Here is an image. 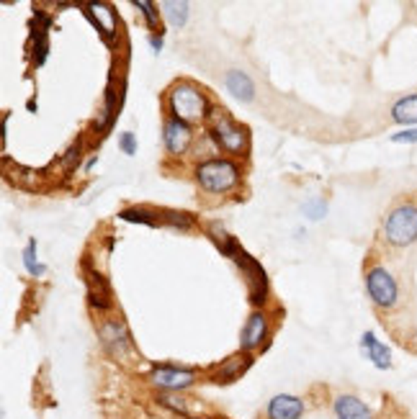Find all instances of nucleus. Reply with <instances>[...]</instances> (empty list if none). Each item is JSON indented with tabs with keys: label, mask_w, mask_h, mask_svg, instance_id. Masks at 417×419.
<instances>
[{
	"label": "nucleus",
	"mask_w": 417,
	"mask_h": 419,
	"mask_svg": "<svg viewBox=\"0 0 417 419\" xmlns=\"http://www.w3.org/2000/svg\"><path fill=\"white\" fill-rule=\"evenodd\" d=\"M167 111L170 118L185 121V124H196L209 118V100L201 93V88H196L194 83H175L173 88L167 90Z\"/></svg>",
	"instance_id": "f257e3e1"
},
{
	"label": "nucleus",
	"mask_w": 417,
	"mask_h": 419,
	"mask_svg": "<svg viewBox=\"0 0 417 419\" xmlns=\"http://www.w3.org/2000/svg\"><path fill=\"white\" fill-rule=\"evenodd\" d=\"M209 134H212L214 144L224 149V152H230V155H243L250 147V137H247L245 127L234 124L222 108L209 111Z\"/></svg>",
	"instance_id": "f03ea898"
},
{
	"label": "nucleus",
	"mask_w": 417,
	"mask_h": 419,
	"mask_svg": "<svg viewBox=\"0 0 417 419\" xmlns=\"http://www.w3.org/2000/svg\"><path fill=\"white\" fill-rule=\"evenodd\" d=\"M196 180L209 193H227L240 183V167L232 160L212 157L196 167Z\"/></svg>",
	"instance_id": "7ed1b4c3"
},
{
	"label": "nucleus",
	"mask_w": 417,
	"mask_h": 419,
	"mask_svg": "<svg viewBox=\"0 0 417 419\" xmlns=\"http://www.w3.org/2000/svg\"><path fill=\"white\" fill-rule=\"evenodd\" d=\"M384 237L394 247H409L417 242V206H397L384 222Z\"/></svg>",
	"instance_id": "20e7f679"
},
{
	"label": "nucleus",
	"mask_w": 417,
	"mask_h": 419,
	"mask_svg": "<svg viewBox=\"0 0 417 419\" xmlns=\"http://www.w3.org/2000/svg\"><path fill=\"white\" fill-rule=\"evenodd\" d=\"M232 260L237 263V268L243 270L245 275V286H247V293H250V301L255 306H261L268 296V278H265V270L261 268V263L245 253L243 247L232 255Z\"/></svg>",
	"instance_id": "39448f33"
},
{
	"label": "nucleus",
	"mask_w": 417,
	"mask_h": 419,
	"mask_svg": "<svg viewBox=\"0 0 417 419\" xmlns=\"http://www.w3.org/2000/svg\"><path fill=\"white\" fill-rule=\"evenodd\" d=\"M366 291H369V296L374 299V303L381 306V309H391L399 299L397 281H394L391 273H389L387 268H381V265L371 268L369 273H366Z\"/></svg>",
	"instance_id": "423d86ee"
},
{
	"label": "nucleus",
	"mask_w": 417,
	"mask_h": 419,
	"mask_svg": "<svg viewBox=\"0 0 417 419\" xmlns=\"http://www.w3.org/2000/svg\"><path fill=\"white\" fill-rule=\"evenodd\" d=\"M101 340L106 345V350L119 358V361H129L134 355V342H132V334L126 330V324L121 319H108L103 327H101Z\"/></svg>",
	"instance_id": "0eeeda50"
},
{
	"label": "nucleus",
	"mask_w": 417,
	"mask_h": 419,
	"mask_svg": "<svg viewBox=\"0 0 417 419\" xmlns=\"http://www.w3.org/2000/svg\"><path fill=\"white\" fill-rule=\"evenodd\" d=\"M150 380H152V386H157V389L175 391V394H178V391L194 386L196 371H191V368H175V365H157L155 371H152V376H150Z\"/></svg>",
	"instance_id": "6e6552de"
},
{
	"label": "nucleus",
	"mask_w": 417,
	"mask_h": 419,
	"mask_svg": "<svg viewBox=\"0 0 417 419\" xmlns=\"http://www.w3.org/2000/svg\"><path fill=\"white\" fill-rule=\"evenodd\" d=\"M85 16L93 21V26L101 31L103 41H106V44H114V39H116V26H119L116 10L111 8V6H106V3H88Z\"/></svg>",
	"instance_id": "1a4fd4ad"
},
{
	"label": "nucleus",
	"mask_w": 417,
	"mask_h": 419,
	"mask_svg": "<svg viewBox=\"0 0 417 419\" xmlns=\"http://www.w3.org/2000/svg\"><path fill=\"white\" fill-rule=\"evenodd\" d=\"M163 142H165L170 155H183L185 149L191 147V142H194L191 124L178 121V118H167L165 127H163Z\"/></svg>",
	"instance_id": "9d476101"
},
{
	"label": "nucleus",
	"mask_w": 417,
	"mask_h": 419,
	"mask_svg": "<svg viewBox=\"0 0 417 419\" xmlns=\"http://www.w3.org/2000/svg\"><path fill=\"white\" fill-rule=\"evenodd\" d=\"M265 337H268V316L263 312H252L243 327V334H240V347H243V352L258 350L265 342Z\"/></svg>",
	"instance_id": "9b49d317"
},
{
	"label": "nucleus",
	"mask_w": 417,
	"mask_h": 419,
	"mask_svg": "<svg viewBox=\"0 0 417 419\" xmlns=\"http://www.w3.org/2000/svg\"><path fill=\"white\" fill-rule=\"evenodd\" d=\"M265 414H268V419H301L304 401L299 396H292V394H278L268 401Z\"/></svg>",
	"instance_id": "f8f14e48"
},
{
	"label": "nucleus",
	"mask_w": 417,
	"mask_h": 419,
	"mask_svg": "<svg viewBox=\"0 0 417 419\" xmlns=\"http://www.w3.org/2000/svg\"><path fill=\"white\" fill-rule=\"evenodd\" d=\"M360 350L366 352V358L376 365L378 371H389V368H391V350H389L384 342L376 340L374 332H363V337H360Z\"/></svg>",
	"instance_id": "ddd939ff"
},
{
	"label": "nucleus",
	"mask_w": 417,
	"mask_h": 419,
	"mask_svg": "<svg viewBox=\"0 0 417 419\" xmlns=\"http://www.w3.org/2000/svg\"><path fill=\"white\" fill-rule=\"evenodd\" d=\"M252 365V358L247 355V352H240V355H232V358H227V361L214 371L212 380L214 383H232V380H237L240 376H243L247 368Z\"/></svg>",
	"instance_id": "4468645a"
},
{
	"label": "nucleus",
	"mask_w": 417,
	"mask_h": 419,
	"mask_svg": "<svg viewBox=\"0 0 417 419\" xmlns=\"http://www.w3.org/2000/svg\"><path fill=\"white\" fill-rule=\"evenodd\" d=\"M332 409L338 419H374V411L358 396H350V394H343L332 401Z\"/></svg>",
	"instance_id": "2eb2a0df"
},
{
	"label": "nucleus",
	"mask_w": 417,
	"mask_h": 419,
	"mask_svg": "<svg viewBox=\"0 0 417 419\" xmlns=\"http://www.w3.org/2000/svg\"><path fill=\"white\" fill-rule=\"evenodd\" d=\"M88 299H90V306L96 309H111V291H108L106 278L98 273V270H88Z\"/></svg>",
	"instance_id": "dca6fc26"
},
{
	"label": "nucleus",
	"mask_w": 417,
	"mask_h": 419,
	"mask_svg": "<svg viewBox=\"0 0 417 419\" xmlns=\"http://www.w3.org/2000/svg\"><path fill=\"white\" fill-rule=\"evenodd\" d=\"M224 85L227 90L232 93L237 100H243V103H250L252 98H255V85H252V80L240 72V69H230L227 75H224Z\"/></svg>",
	"instance_id": "f3484780"
},
{
	"label": "nucleus",
	"mask_w": 417,
	"mask_h": 419,
	"mask_svg": "<svg viewBox=\"0 0 417 419\" xmlns=\"http://www.w3.org/2000/svg\"><path fill=\"white\" fill-rule=\"evenodd\" d=\"M391 118H394L397 124H405V127L417 124V93L399 98L397 103L391 106Z\"/></svg>",
	"instance_id": "a211bd4d"
},
{
	"label": "nucleus",
	"mask_w": 417,
	"mask_h": 419,
	"mask_svg": "<svg viewBox=\"0 0 417 419\" xmlns=\"http://www.w3.org/2000/svg\"><path fill=\"white\" fill-rule=\"evenodd\" d=\"M121 219L124 222H134V224H145V226H160L163 224V219H160V214H155V211H150V208H139V206H132V208H124L121 211Z\"/></svg>",
	"instance_id": "6ab92c4d"
},
{
	"label": "nucleus",
	"mask_w": 417,
	"mask_h": 419,
	"mask_svg": "<svg viewBox=\"0 0 417 419\" xmlns=\"http://www.w3.org/2000/svg\"><path fill=\"white\" fill-rule=\"evenodd\" d=\"M163 16H165V21L173 26V29H181V26H185V21H188V3H175V0H165L163 3Z\"/></svg>",
	"instance_id": "aec40b11"
},
{
	"label": "nucleus",
	"mask_w": 417,
	"mask_h": 419,
	"mask_svg": "<svg viewBox=\"0 0 417 419\" xmlns=\"http://www.w3.org/2000/svg\"><path fill=\"white\" fill-rule=\"evenodd\" d=\"M157 401H160L165 409H173V411H178V414H183V417L191 414V409H188V399L178 396L175 391H163V394H157Z\"/></svg>",
	"instance_id": "412c9836"
},
{
	"label": "nucleus",
	"mask_w": 417,
	"mask_h": 419,
	"mask_svg": "<svg viewBox=\"0 0 417 419\" xmlns=\"http://www.w3.org/2000/svg\"><path fill=\"white\" fill-rule=\"evenodd\" d=\"M23 268H26L34 278H39V275L47 273V268L37 260V242H34V239H31V242L26 244V250H23Z\"/></svg>",
	"instance_id": "4be33fe9"
},
{
	"label": "nucleus",
	"mask_w": 417,
	"mask_h": 419,
	"mask_svg": "<svg viewBox=\"0 0 417 419\" xmlns=\"http://www.w3.org/2000/svg\"><path fill=\"white\" fill-rule=\"evenodd\" d=\"M160 219H163V224H170L175 226V229H181V232H188L191 224H194V219L188 214H183V211H163Z\"/></svg>",
	"instance_id": "5701e85b"
},
{
	"label": "nucleus",
	"mask_w": 417,
	"mask_h": 419,
	"mask_svg": "<svg viewBox=\"0 0 417 419\" xmlns=\"http://www.w3.org/2000/svg\"><path fill=\"white\" fill-rule=\"evenodd\" d=\"M301 211H304V216H309L312 222H320L322 216L327 214V204L322 198H309L301 204Z\"/></svg>",
	"instance_id": "b1692460"
},
{
	"label": "nucleus",
	"mask_w": 417,
	"mask_h": 419,
	"mask_svg": "<svg viewBox=\"0 0 417 419\" xmlns=\"http://www.w3.org/2000/svg\"><path fill=\"white\" fill-rule=\"evenodd\" d=\"M134 8H139V13H142V16H145V21H147V26L155 31L157 29V10H155V6H152V3H147V0H134Z\"/></svg>",
	"instance_id": "393cba45"
},
{
	"label": "nucleus",
	"mask_w": 417,
	"mask_h": 419,
	"mask_svg": "<svg viewBox=\"0 0 417 419\" xmlns=\"http://www.w3.org/2000/svg\"><path fill=\"white\" fill-rule=\"evenodd\" d=\"M391 142H394V144H415V142H417V127L391 134Z\"/></svg>",
	"instance_id": "a878e982"
},
{
	"label": "nucleus",
	"mask_w": 417,
	"mask_h": 419,
	"mask_svg": "<svg viewBox=\"0 0 417 419\" xmlns=\"http://www.w3.org/2000/svg\"><path fill=\"white\" fill-rule=\"evenodd\" d=\"M119 147L124 149V155H136V139H134V134L132 131H124L121 134V139H119Z\"/></svg>",
	"instance_id": "bb28decb"
},
{
	"label": "nucleus",
	"mask_w": 417,
	"mask_h": 419,
	"mask_svg": "<svg viewBox=\"0 0 417 419\" xmlns=\"http://www.w3.org/2000/svg\"><path fill=\"white\" fill-rule=\"evenodd\" d=\"M78 160H80V144H75L70 147V152L62 157V167H65V170H72V167L78 165Z\"/></svg>",
	"instance_id": "cd10ccee"
},
{
	"label": "nucleus",
	"mask_w": 417,
	"mask_h": 419,
	"mask_svg": "<svg viewBox=\"0 0 417 419\" xmlns=\"http://www.w3.org/2000/svg\"><path fill=\"white\" fill-rule=\"evenodd\" d=\"M150 47L155 49V52H160V49H163V34H150Z\"/></svg>",
	"instance_id": "c85d7f7f"
}]
</instances>
